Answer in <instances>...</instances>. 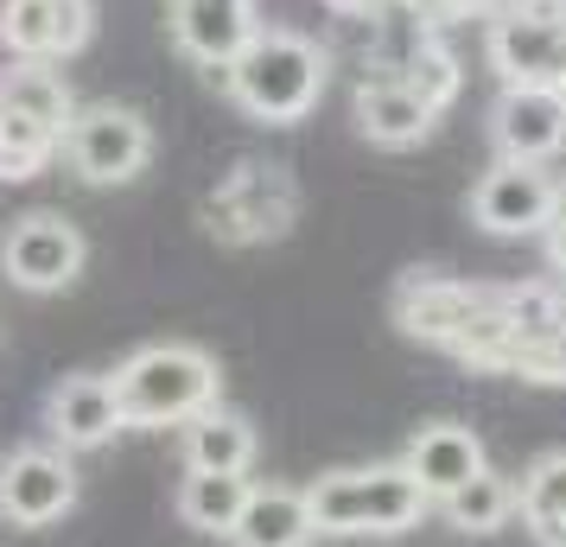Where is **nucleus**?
Masks as SVG:
<instances>
[{"instance_id":"1","label":"nucleus","mask_w":566,"mask_h":547,"mask_svg":"<svg viewBox=\"0 0 566 547\" xmlns=\"http://www.w3.org/2000/svg\"><path fill=\"white\" fill-rule=\"evenodd\" d=\"M459 364L522 376V382H566V293L522 281V287H478L464 325Z\"/></svg>"},{"instance_id":"2","label":"nucleus","mask_w":566,"mask_h":547,"mask_svg":"<svg viewBox=\"0 0 566 547\" xmlns=\"http://www.w3.org/2000/svg\"><path fill=\"white\" fill-rule=\"evenodd\" d=\"M325 77H332V57H325L318 39L286 32V27H261L255 39L230 57L223 90L242 103V115L286 128V122H306L312 108H318Z\"/></svg>"},{"instance_id":"3","label":"nucleus","mask_w":566,"mask_h":547,"mask_svg":"<svg viewBox=\"0 0 566 547\" xmlns=\"http://www.w3.org/2000/svg\"><path fill=\"white\" fill-rule=\"evenodd\" d=\"M108 382H115L122 427H185L191 414L217 408L223 395L217 357L198 344H140Z\"/></svg>"},{"instance_id":"4","label":"nucleus","mask_w":566,"mask_h":547,"mask_svg":"<svg viewBox=\"0 0 566 547\" xmlns=\"http://www.w3.org/2000/svg\"><path fill=\"white\" fill-rule=\"evenodd\" d=\"M312 528L318 535H408L433 503L413 484V471L395 465H357V471H325L306 484Z\"/></svg>"},{"instance_id":"5","label":"nucleus","mask_w":566,"mask_h":547,"mask_svg":"<svg viewBox=\"0 0 566 547\" xmlns=\"http://www.w3.org/2000/svg\"><path fill=\"white\" fill-rule=\"evenodd\" d=\"M83 261H90V242L71 217L57 210H27L13 217L7 235H0V274L20 293H64L77 287Z\"/></svg>"},{"instance_id":"6","label":"nucleus","mask_w":566,"mask_h":547,"mask_svg":"<svg viewBox=\"0 0 566 547\" xmlns=\"http://www.w3.org/2000/svg\"><path fill=\"white\" fill-rule=\"evenodd\" d=\"M64 154H71V172L83 185H128L154 159V128H147V115H134L122 103H96L71 115Z\"/></svg>"},{"instance_id":"7","label":"nucleus","mask_w":566,"mask_h":547,"mask_svg":"<svg viewBox=\"0 0 566 547\" xmlns=\"http://www.w3.org/2000/svg\"><path fill=\"white\" fill-rule=\"evenodd\" d=\"M490 71L510 83H554L566 77V0H528L510 13H490Z\"/></svg>"},{"instance_id":"8","label":"nucleus","mask_w":566,"mask_h":547,"mask_svg":"<svg viewBox=\"0 0 566 547\" xmlns=\"http://www.w3.org/2000/svg\"><path fill=\"white\" fill-rule=\"evenodd\" d=\"M77 509V471L52 445H20L0 459V516L13 528H52Z\"/></svg>"},{"instance_id":"9","label":"nucleus","mask_w":566,"mask_h":547,"mask_svg":"<svg viewBox=\"0 0 566 547\" xmlns=\"http://www.w3.org/2000/svg\"><path fill=\"white\" fill-rule=\"evenodd\" d=\"M166 20H172V45L191 64H205V77L223 83L230 57L261 32V7L255 0H166Z\"/></svg>"},{"instance_id":"10","label":"nucleus","mask_w":566,"mask_h":547,"mask_svg":"<svg viewBox=\"0 0 566 547\" xmlns=\"http://www.w3.org/2000/svg\"><path fill=\"white\" fill-rule=\"evenodd\" d=\"M490 140L503 159L547 166L566 147V96L547 83H510L490 108Z\"/></svg>"},{"instance_id":"11","label":"nucleus","mask_w":566,"mask_h":547,"mask_svg":"<svg viewBox=\"0 0 566 547\" xmlns=\"http://www.w3.org/2000/svg\"><path fill=\"white\" fill-rule=\"evenodd\" d=\"M471 217L490 235H541L554 223V172L522 166V159H496L471 191Z\"/></svg>"},{"instance_id":"12","label":"nucleus","mask_w":566,"mask_h":547,"mask_svg":"<svg viewBox=\"0 0 566 547\" xmlns=\"http://www.w3.org/2000/svg\"><path fill=\"white\" fill-rule=\"evenodd\" d=\"M210 230L230 235V242H261V235H281L293 217V185L281 179V166H242L217 198H210Z\"/></svg>"},{"instance_id":"13","label":"nucleus","mask_w":566,"mask_h":547,"mask_svg":"<svg viewBox=\"0 0 566 547\" xmlns=\"http://www.w3.org/2000/svg\"><path fill=\"white\" fill-rule=\"evenodd\" d=\"M52 440L64 452H96L103 440L122 433V408H115V382L108 376H64L45 401Z\"/></svg>"},{"instance_id":"14","label":"nucleus","mask_w":566,"mask_h":547,"mask_svg":"<svg viewBox=\"0 0 566 547\" xmlns=\"http://www.w3.org/2000/svg\"><path fill=\"white\" fill-rule=\"evenodd\" d=\"M401 465L413 471V484L427 491V503H439V496H452L459 484H471L490 459H484V440H478L471 427H459V420H433V427L413 433V445H408Z\"/></svg>"},{"instance_id":"15","label":"nucleus","mask_w":566,"mask_h":547,"mask_svg":"<svg viewBox=\"0 0 566 547\" xmlns=\"http://www.w3.org/2000/svg\"><path fill=\"white\" fill-rule=\"evenodd\" d=\"M433 122H439V108L427 96H413L401 77H376L357 90V128L376 147H413V140L433 134Z\"/></svg>"},{"instance_id":"16","label":"nucleus","mask_w":566,"mask_h":547,"mask_svg":"<svg viewBox=\"0 0 566 547\" xmlns=\"http://www.w3.org/2000/svg\"><path fill=\"white\" fill-rule=\"evenodd\" d=\"M312 535L318 528H312L306 491H286V484H249V503L230 528L235 547H306Z\"/></svg>"},{"instance_id":"17","label":"nucleus","mask_w":566,"mask_h":547,"mask_svg":"<svg viewBox=\"0 0 566 547\" xmlns=\"http://www.w3.org/2000/svg\"><path fill=\"white\" fill-rule=\"evenodd\" d=\"M255 465V427L249 414H235V408H205V414L185 420V471H235V477H249Z\"/></svg>"},{"instance_id":"18","label":"nucleus","mask_w":566,"mask_h":547,"mask_svg":"<svg viewBox=\"0 0 566 547\" xmlns=\"http://www.w3.org/2000/svg\"><path fill=\"white\" fill-rule=\"evenodd\" d=\"M0 108H13V115L39 122V128H52L57 140L71 128V115H77L71 83L57 77L52 64H20V57H13V71H0Z\"/></svg>"},{"instance_id":"19","label":"nucleus","mask_w":566,"mask_h":547,"mask_svg":"<svg viewBox=\"0 0 566 547\" xmlns=\"http://www.w3.org/2000/svg\"><path fill=\"white\" fill-rule=\"evenodd\" d=\"M515 516L535 528V541H566V452H541L515 484Z\"/></svg>"},{"instance_id":"20","label":"nucleus","mask_w":566,"mask_h":547,"mask_svg":"<svg viewBox=\"0 0 566 547\" xmlns=\"http://www.w3.org/2000/svg\"><path fill=\"white\" fill-rule=\"evenodd\" d=\"M242 503H249V477H235V471H185V484H179L185 528H198V535H230L235 516H242Z\"/></svg>"},{"instance_id":"21","label":"nucleus","mask_w":566,"mask_h":547,"mask_svg":"<svg viewBox=\"0 0 566 547\" xmlns=\"http://www.w3.org/2000/svg\"><path fill=\"white\" fill-rule=\"evenodd\" d=\"M439 516L452 522V528H464V535H496L515 516V484L503 471L484 465L471 484H459L452 496H439Z\"/></svg>"},{"instance_id":"22","label":"nucleus","mask_w":566,"mask_h":547,"mask_svg":"<svg viewBox=\"0 0 566 547\" xmlns=\"http://www.w3.org/2000/svg\"><path fill=\"white\" fill-rule=\"evenodd\" d=\"M0 45L20 64H57L64 39H57V0H7L0 7Z\"/></svg>"},{"instance_id":"23","label":"nucleus","mask_w":566,"mask_h":547,"mask_svg":"<svg viewBox=\"0 0 566 547\" xmlns=\"http://www.w3.org/2000/svg\"><path fill=\"white\" fill-rule=\"evenodd\" d=\"M64 147L52 128H39L27 115H13V108H0V185H20V179H39L52 154Z\"/></svg>"},{"instance_id":"24","label":"nucleus","mask_w":566,"mask_h":547,"mask_svg":"<svg viewBox=\"0 0 566 547\" xmlns=\"http://www.w3.org/2000/svg\"><path fill=\"white\" fill-rule=\"evenodd\" d=\"M395 77L408 83L413 96H427L433 108H452V96H459V57H452V52H446V45L433 39V32H427V39L413 45V57L401 64V71H395Z\"/></svg>"},{"instance_id":"25","label":"nucleus","mask_w":566,"mask_h":547,"mask_svg":"<svg viewBox=\"0 0 566 547\" xmlns=\"http://www.w3.org/2000/svg\"><path fill=\"white\" fill-rule=\"evenodd\" d=\"M547 249H554V267L566 274V179H554V223H547Z\"/></svg>"},{"instance_id":"26","label":"nucleus","mask_w":566,"mask_h":547,"mask_svg":"<svg viewBox=\"0 0 566 547\" xmlns=\"http://www.w3.org/2000/svg\"><path fill=\"white\" fill-rule=\"evenodd\" d=\"M510 7H528V0H464V13H510Z\"/></svg>"},{"instance_id":"27","label":"nucleus","mask_w":566,"mask_h":547,"mask_svg":"<svg viewBox=\"0 0 566 547\" xmlns=\"http://www.w3.org/2000/svg\"><path fill=\"white\" fill-rule=\"evenodd\" d=\"M325 7H337V13H382L395 0H325Z\"/></svg>"},{"instance_id":"28","label":"nucleus","mask_w":566,"mask_h":547,"mask_svg":"<svg viewBox=\"0 0 566 547\" xmlns=\"http://www.w3.org/2000/svg\"><path fill=\"white\" fill-rule=\"evenodd\" d=\"M554 90H560V96H566V77H560V83H554Z\"/></svg>"},{"instance_id":"29","label":"nucleus","mask_w":566,"mask_h":547,"mask_svg":"<svg viewBox=\"0 0 566 547\" xmlns=\"http://www.w3.org/2000/svg\"><path fill=\"white\" fill-rule=\"evenodd\" d=\"M560 547H566V541H560Z\"/></svg>"}]
</instances>
